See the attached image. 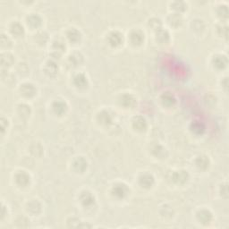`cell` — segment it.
Here are the masks:
<instances>
[{"instance_id": "obj_1", "label": "cell", "mask_w": 229, "mask_h": 229, "mask_svg": "<svg viewBox=\"0 0 229 229\" xmlns=\"http://www.w3.org/2000/svg\"><path fill=\"white\" fill-rule=\"evenodd\" d=\"M121 41V37L118 33H113L110 35V42L111 44H114V45H117V44H119Z\"/></svg>"}]
</instances>
